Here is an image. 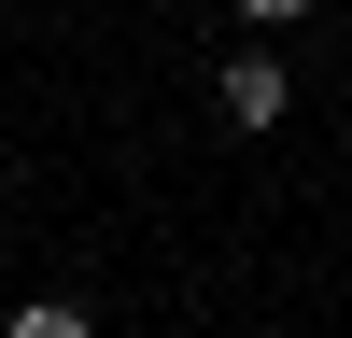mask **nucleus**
Segmentation results:
<instances>
[{"instance_id": "nucleus-1", "label": "nucleus", "mask_w": 352, "mask_h": 338, "mask_svg": "<svg viewBox=\"0 0 352 338\" xmlns=\"http://www.w3.org/2000/svg\"><path fill=\"white\" fill-rule=\"evenodd\" d=\"M226 127H282V56H226Z\"/></svg>"}, {"instance_id": "nucleus-2", "label": "nucleus", "mask_w": 352, "mask_h": 338, "mask_svg": "<svg viewBox=\"0 0 352 338\" xmlns=\"http://www.w3.org/2000/svg\"><path fill=\"white\" fill-rule=\"evenodd\" d=\"M0 338H99L71 296H28V310H0Z\"/></svg>"}, {"instance_id": "nucleus-3", "label": "nucleus", "mask_w": 352, "mask_h": 338, "mask_svg": "<svg viewBox=\"0 0 352 338\" xmlns=\"http://www.w3.org/2000/svg\"><path fill=\"white\" fill-rule=\"evenodd\" d=\"M240 14H254V28H296V14H310V0H240Z\"/></svg>"}]
</instances>
